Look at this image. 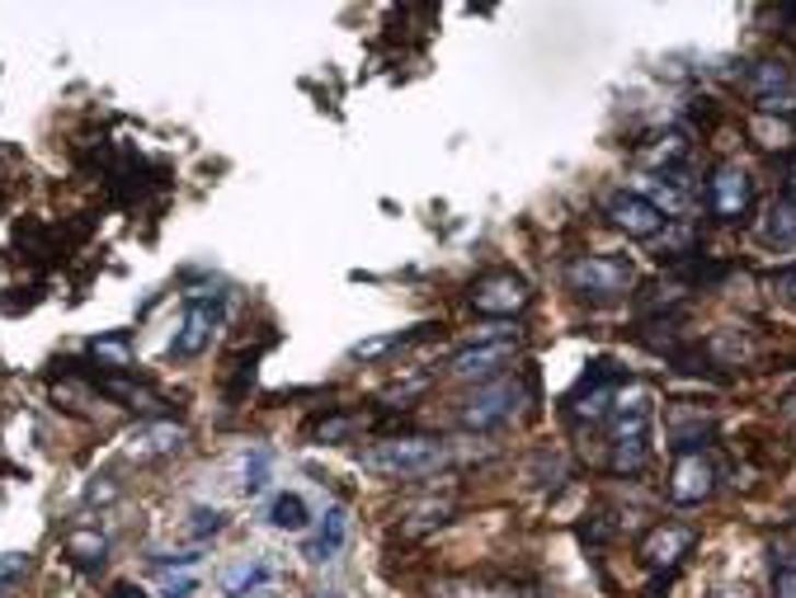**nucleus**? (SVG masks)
Listing matches in <instances>:
<instances>
[{"mask_svg": "<svg viewBox=\"0 0 796 598\" xmlns=\"http://www.w3.org/2000/svg\"><path fill=\"white\" fill-rule=\"evenodd\" d=\"M712 598H749V589L745 585H726V589H716Z\"/></svg>", "mask_w": 796, "mask_h": 598, "instance_id": "obj_32", "label": "nucleus"}, {"mask_svg": "<svg viewBox=\"0 0 796 598\" xmlns=\"http://www.w3.org/2000/svg\"><path fill=\"white\" fill-rule=\"evenodd\" d=\"M269 476H274V452L269 448H250L245 452V495L269 491Z\"/></svg>", "mask_w": 796, "mask_h": 598, "instance_id": "obj_23", "label": "nucleus"}, {"mask_svg": "<svg viewBox=\"0 0 796 598\" xmlns=\"http://www.w3.org/2000/svg\"><path fill=\"white\" fill-rule=\"evenodd\" d=\"M108 598H147V594H142V589H132V585H118V589L108 594Z\"/></svg>", "mask_w": 796, "mask_h": 598, "instance_id": "obj_33", "label": "nucleus"}, {"mask_svg": "<svg viewBox=\"0 0 796 598\" xmlns=\"http://www.w3.org/2000/svg\"><path fill=\"white\" fill-rule=\"evenodd\" d=\"M642 198H646V203H655V208L669 212V217H679L683 208H689V194H683V184H679V180H665V175H660V180H650Z\"/></svg>", "mask_w": 796, "mask_h": 598, "instance_id": "obj_22", "label": "nucleus"}, {"mask_svg": "<svg viewBox=\"0 0 796 598\" xmlns=\"http://www.w3.org/2000/svg\"><path fill=\"white\" fill-rule=\"evenodd\" d=\"M212 325H217V311L208 302H194L189 311H184L180 330H175V344H170V354H175V358H198L212 344Z\"/></svg>", "mask_w": 796, "mask_h": 598, "instance_id": "obj_12", "label": "nucleus"}, {"mask_svg": "<svg viewBox=\"0 0 796 598\" xmlns=\"http://www.w3.org/2000/svg\"><path fill=\"white\" fill-rule=\"evenodd\" d=\"M697 538H693V528H679V524H665V528H655L650 538L642 542V565L646 571H674V565L689 556V547H693Z\"/></svg>", "mask_w": 796, "mask_h": 598, "instance_id": "obj_11", "label": "nucleus"}, {"mask_svg": "<svg viewBox=\"0 0 796 598\" xmlns=\"http://www.w3.org/2000/svg\"><path fill=\"white\" fill-rule=\"evenodd\" d=\"M642 161H646L650 170H665V180H669V175H674V170H679L683 161H689V137H683L679 128L660 133V137H655L650 147L642 151Z\"/></svg>", "mask_w": 796, "mask_h": 598, "instance_id": "obj_16", "label": "nucleus"}, {"mask_svg": "<svg viewBox=\"0 0 796 598\" xmlns=\"http://www.w3.org/2000/svg\"><path fill=\"white\" fill-rule=\"evenodd\" d=\"M787 411H792V415H796V396H792V401H787Z\"/></svg>", "mask_w": 796, "mask_h": 598, "instance_id": "obj_35", "label": "nucleus"}, {"mask_svg": "<svg viewBox=\"0 0 796 598\" xmlns=\"http://www.w3.org/2000/svg\"><path fill=\"white\" fill-rule=\"evenodd\" d=\"M448 514H452V505L448 499H425V505H415L411 509V532H429V528H439V524H448Z\"/></svg>", "mask_w": 796, "mask_h": 598, "instance_id": "obj_24", "label": "nucleus"}, {"mask_svg": "<svg viewBox=\"0 0 796 598\" xmlns=\"http://www.w3.org/2000/svg\"><path fill=\"white\" fill-rule=\"evenodd\" d=\"M28 571V552H5L0 556V585H14Z\"/></svg>", "mask_w": 796, "mask_h": 598, "instance_id": "obj_27", "label": "nucleus"}, {"mask_svg": "<svg viewBox=\"0 0 796 598\" xmlns=\"http://www.w3.org/2000/svg\"><path fill=\"white\" fill-rule=\"evenodd\" d=\"M712 491H716V462L702 448L683 452L674 471H669V499L674 505H702V499H712Z\"/></svg>", "mask_w": 796, "mask_h": 598, "instance_id": "obj_9", "label": "nucleus"}, {"mask_svg": "<svg viewBox=\"0 0 796 598\" xmlns=\"http://www.w3.org/2000/svg\"><path fill=\"white\" fill-rule=\"evenodd\" d=\"M763 241L769 245H796V203L777 198L769 217H763Z\"/></svg>", "mask_w": 796, "mask_h": 598, "instance_id": "obj_20", "label": "nucleus"}, {"mask_svg": "<svg viewBox=\"0 0 796 598\" xmlns=\"http://www.w3.org/2000/svg\"><path fill=\"white\" fill-rule=\"evenodd\" d=\"M180 444H184V424H175V419H151L142 429L128 434L132 458H165V452H175Z\"/></svg>", "mask_w": 796, "mask_h": 598, "instance_id": "obj_14", "label": "nucleus"}, {"mask_svg": "<svg viewBox=\"0 0 796 598\" xmlns=\"http://www.w3.org/2000/svg\"><path fill=\"white\" fill-rule=\"evenodd\" d=\"M0 598H14V585H0Z\"/></svg>", "mask_w": 796, "mask_h": 598, "instance_id": "obj_34", "label": "nucleus"}, {"mask_svg": "<svg viewBox=\"0 0 796 598\" xmlns=\"http://www.w3.org/2000/svg\"><path fill=\"white\" fill-rule=\"evenodd\" d=\"M608 467L618 471V476H636V471L646 467L650 458V396L646 391H632V396L618 401L613 419H608Z\"/></svg>", "mask_w": 796, "mask_h": 598, "instance_id": "obj_2", "label": "nucleus"}, {"mask_svg": "<svg viewBox=\"0 0 796 598\" xmlns=\"http://www.w3.org/2000/svg\"><path fill=\"white\" fill-rule=\"evenodd\" d=\"M189 594H194V579H189V575L165 579V585H161V598H189Z\"/></svg>", "mask_w": 796, "mask_h": 598, "instance_id": "obj_28", "label": "nucleus"}, {"mask_svg": "<svg viewBox=\"0 0 796 598\" xmlns=\"http://www.w3.org/2000/svg\"><path fill=\"white\" fill-rule=\"evenodd\" d=\"M434 325H419V330H411V335H378V340H364V344H354L349 349V358H364V364H372V358H382V354H392V349H411V344H419L429 335Z\"/></svg>", "mask_w": 796, "mask_h": 598, "instance_id": "obj_21", "label": "nucleus"}, {"mask_svg": "<svg viewBox=\"0 0 796 598\" xmlns=\"http://www.w3.org/2000/svg\"><path fill=\"white\" fill-rule=\"evenodd\" d=\"M514 358H519V340H509L505 330H481L466 349L452 354L448 368H452V377H462V382H486V377L499 382V372H505Z\"/></svg>", "mask_w": 796, "mask_h": 598, "instance_id": "obj_4", "label": "nucleus"}, {"mask_svg": "<svg viewBox=\"0 0 796 598\" xmlns=\"http://www.w3.org/2000/svg\"><path fill=\"white\" fill-rule=\"evenodd\" d=\"M108 556V542L100 538V532H71L67 538V561L76 565V571H100Z\"/></svg>", "mask_w": 796, "mask_h": 598, "instance_id": "obj_18", "label": "nucleus"}, {"mask_svg": "<svg viewBox=\"0 0 796 598\" xmlns=\"http://www.w3.org/2000/svg\"><path fill=\"white\" fill-rule=\"evenodd\" d=\"M777 198H787V203H796V156L787 161V175H783V194Z\"/></svg>", "mask_w": 796, "mask_h": 598, "instance_id": "obj_31", "label": "nucleus"}, {"mask_svg": "<svg viewBox=\"0 0 796 598\" xmlns=\"http://www.w3.org/2000/svg\"><path fill=\"white\" fill-rule=\"evenodd\" d=\"M269 585H274V565L264 556H245V561L231 565V571H222V594L227 598H250V594H259Z\"/></svg>", "mask_w": 796, "mask_h": 598, "instance_id": "obj_15", "label": "nucleus"}, {"mask_svg": "<svg viewBox=\"0 0 796 598\" xmlns=\"http://www.w3.org/2000/svg\"><path fill=\"white\" fill-rule=\"evenodd\" d=\"M528 302H533V288H528V278L509 274V269H495V274H486V278L472 283V307L481 311V317H491V321L519 317Z\"/></svg>", "mask_w": 796, "mask_h": 598, "instance_id": "obj_5", "label": "nucleus"}, {"mask_svg": "<svg viewBox=\"0 0 796 598\" xmlns=\"http://www.w3.org/2000/svg\"><path fill=\"white\" fill-rule=\"evenodd\" d=\"M358 429H364V415H331V419L316 424V438L321 444H345V438Z\"/></svg>", "mask_w": 796, "mask_h": 598, "instance_id": "obj_25", "label": "nucleus"}, {"mask_svg": "<svg viewBox=\"0 0 796 598\" xmlns=\"http://www.w3.org/2000/svg\"><path fill=\"white\" fill-rule=\"evenodd\" d=\"M608 222H613L618 231H627L632 241H655V235L665 231L669 217L655 208V203H646L642 194H632V188H622V194L608 198Z\"/></svg>", "mask_w": 796, "mask_h": 598, "instance_id": "obj_8", "label": "nucleus"}, {"mask_svg": "<svg viewBox=\"0 0 796 598\" xmlns=\"http://www.w3.org/2000/svg\"><path fill=\"white\" fill-rule=\"evenodd\" d=\"M773 598H796V571H777V579H773Z\"/></svg>", "mask_w": 796, "mask_h": 598, "instance_id": "obj_29", "label": "nucleus"}, {"mask_svg": "<svg viewBox=\"0 0 796 598\" xmlns=\"http://www.w3.org/2000/svg\"><path fill=\"white\" fill-rule=\"evenodd\" d=\"M519 396L523 391L509 382V377H499V382H486V387H476L472 396L462 401V429H472V434H486V429H499L514 411H519Z\"/></svg>", "mask_w": 796, "mask_h": 598, "instance_id": "obj_6", "label": "nucleus"}, {"mask_svg": "<svg viewBox=\"0 0 796 598\" xmlns=\"http://www.w3.org/2000/svg\"><path fill=\"white\" fill-rule=\"evenodd\" d=\"M90 358H95V364L108 377L132 372V344H128V335H104V340H95V344H90Z\"/></svg>", "mask_w": 796, "mask_h": 598, "instance_id": "obj_17", "label": "nucleus"}, {"mask_svg": "<svg viewBox=\"0 0 796 598\" xmlns=\"http://www.w3.org/2000/svg\"><path fill=\"white\" fill-rule=\"evenodd\" d=\"M358 462H364V471H372V476H387V481H419V476H429V471H439L448 462V448L439 444V438L405 434V438L372 444Z\"/></svg>", "mask_w": 796, "mask_h": 598, "instance_id": "obj_1", "label": "nucleus"}, {"mask_svg": "<svg viewBox=\"0 0 796 598\" xmlns=\"http://www.w3.org/2000/svg\"><path fill=\"white\" fill-rule=\"evenodd\" d=\"M151 561H155V565H170V561H175V565H194L198 552H155Z\"/></svg>", "mask_w": 796, "mask_h": 598, "instance_id": "obj_30", "label": "nucleus"}, {"mask_svg": "<svg viewBox=\"0 0 796 598\" xmlns=\"http://www.w3.org/2000/svg\"><path fill=\"white\" fill-rule=\"evenodd\" d=\"M269 524L278 528V532H302L307 524H311V509H307V499L302 495H274V505H269Z\"/></svg>", "mask_w": 796, "mask_h": 598, "instance_id": "obj_19", "label": "nucleus"}, {"mask_svg": "<svg viewBox=\"0 0 796 598\" xmlns=\"http://www.w3.org/2000/svg\"><path fill=\"white\" fill-rule=\"evenodd\" d=\"M349 547V514L339 509V505H331L321 514V524H316V532H311V542H307V561H316V565H325V561H335L339 552Z\"/></svg>", "mask_w": 796, "mask_h": 598, "instance_id": "obj_13", "label": "nucleus"}, {"mask_svg": "<svg viewBox=\"0 0 796 598\" xmlns=\"http://www.w3.org/2000/svg\"><path fill=\"white\" fill-rule=\"evenodd\" d=\"M745 94L749 104H759L763 114H792L796 108V76L783 61H754L745 71Z\"/></svg>", "mask_w": 796, "mask_h": 598, "instance_id": "obj_7", "label": "nucleus"}, {"mask_svg": "<svg viewBox=\"0 0 796 598\" xmlns=\"http://www.w3.org/2000/svg\"><path fill=\"white\" fill-rule=\"evenodd\" d=\"M749 198H754V180H749L745 165H722L712 175V212L722 217V222H740Z\"/></svg>", "mask_w": 796, "mask_h": 598, "instance_id": "obj_10", "label": "nucleus"}, {"mask_svg": "<svg viewBox=\"0 0 796 598\" xmlns=\"http://www.w3.org/2000/svg\"><path fill=\"white\" fill-rule=\"evenodd\" d=\"M632 278H636V269L622 255H575L566 264L570 292L585 297V302H618L632 288Z\"/></svg>", "mask_w": 796, "mask_h": 598, "instance_id": "obj_3", "label": "nucleus"}, {"mask_svg": "<svg viewBox=\"0 0 796 598\" xmlns=\"http://www.w3.org/2000/svg\"><path fill=\"white\" fill-rule=\"evenodd\" d=\"M222 524H227V514H222V509H208V505H198V509L189 514V528H194L198 542L212 538V532H222Z\"/></svg>", "mask_w": 796, "mask_h": 598, "instance_id": "obj_26", "label": "nucleus"}]
</instances>
